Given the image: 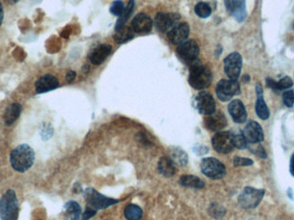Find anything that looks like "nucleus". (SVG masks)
I'll return each instance as SVG.
<instances>
[{"instance_id": "nucleus-1", "label": "nucleus", "mask_w": 294, "mask_h": 220, "mask_svg": "<svg viewBox=\"0 0 294 220\" xmlns=\"http://www.w3.org/2000/svg\"><path fill=\"white\" fill-rule=\"evenodd\" d=\"M212 76L211 71L200 61H194L190 63L188 83L192 87L201 91L208 87L212 83Z\"/></svg>"}, {"instance_id": "nucleus-2", "label": "nucleus", "mask_w": 294, "mask_h": 220, "mask_svg": "<svg viewBox=\"0 0 294 220\" xmlns=\"http://www.w3.org/2000/svg\"><path fill=\"white\" fill-rule=\"evenodd\" d=\"M35 161V151L30 145H20L16 147L11 154V163L16 171H27Z\"/></svg>"}, {"instance_id": "nucleus-3", "label": "nucleus", "mask_w": 294, "mask_h": 220, "mask_svg": "<svg viewBox=\"0 0 294 220\" xmlns=\"http://www.w3.org/2000/svg\"><path fill=\"white\" fill-rule=\"evenodd\" d=\"M19 201L15 191L8 190L0 199L1 220H19Z\"/></svg>"}, {"instance_id": "nucleus-4", "label": "nucleus", "mask_w": 294, "mask_h": 220, "mask_svg": "<svg viewBox=\"0 0 294 220\" xmlns=\"http://www.w3.org/2000/svg\"><path fill=\"white\" fill-rule=\"evenodd\" d=\"M85 198L87 202V206L96 211L109 207V205H114L118 202L116 199L101 194L93 188H87L85 190Z\"/></svg>"}, {"instance_id": "nucleus-5", "label": "nucleus", "mask_w": 294, "mask_h": 220, "mask_svg": "<svg viewBox=\"0 0 294 220\" xmlns=\"http://www.w3.org/2000/svg\"><path fill=\"white\" fill-rule=\"evenodd\" d=\"M200 169L204 175L212 179H221L226 174L224 164L214 157H206L201 161Z\"/></svg>"}, {"instance_id": "nucleus-6", "label": "nucleus", "mask_w": 294, "mask_h": 220, "mask_svg": "<svg viewBox=\"0 0 294 220\" xmlns=\"http://www.w3.org/2000/svg\"><path fill=\"white\" fill-rule=\"evenodd\" d=\"M265 190L256 189L254 187H247L243 189L238 197V202L242 207L245 209L255 208L263 199Z\"/></svg>"}, {"instance_id": "nucleus-7", "label": "nucleus", "mask_w": 294, "mask_h": 220, "mask_svg": "<svg viewBox=\"0 0 294 220\" xmlns=\"http://www.w3.org/2000/svg\"><path fill=\"white\" fill-rule=\"evenodd\" d=\"M216 94L218 99L222 102L230 101L234 96L239 95L240 85L237 80L222 79L218 82L216 87Z\"/></svg>"}, {"instance_id": "nucleus-8", "label": "nucleus", "mask_w": 294, "mask_h": 220, "mask_svg": "<svg viewBox=\"0 0 294 220\" xmlns=\"http://www.w3.org/2000/svg\"><path fill=\"white\" fill-rule=\"evenodd\" d=\"M243 66L242 56L238 53H232L224 59V73L230 80H237Z\"/></svg>"}, {"instance_id": "nucleus-9", "label": "nucleus", "mask_w": 294, "mask_h": 220, "mask_svg": "<svg viewBox=\"0 0 294 220\" xmlns=\"http://www.w3.org/2000/svg\"><path fill=\"white\" fill-rule=\"evenodd\" d=\"M212 146L218 153H230L233 150V133L230 132H219L213 136Z\"/></svg>"}, {"instance_id": "nucleus-10", "label": "nucleus", "mask_w": 294, "mask_h": 220, "mask_svg": "<svg viewBox=\"0 0 294 220\" xmlns=\"http://www.w3.org/2000/svg\"><path fill=\"white\" fill-rule=\"evenodd\" d=\"M181 17L177 13H158L155 18V26L160 32H169L178 25Z\"/></svg>"}, {"instance_id": "nucleus-11", "label": "nucleus", "mask_w": 294, "mask_h": 220, "mask_svg": "<svg viewBox=\"0 0 294 220\" xmlns=\"http://www.w3.org/2000/svg\"><path fill=\"white\" fill-rule=\"evenodd\" d=\"M177 54L183 61L190 64L197 60L198 55L200 54V48L195 41L188 40L178 46Z\"/></svg>"}, {"instance_id": "nucleus-12", "label": "nucleus", "mask_w": 294, "mask_h": 220, "mask_svg": "<svg viewBox=\"0 0 294 220\" xmlns=\"http://www.w3.org/2000/svg\"><path fill=\"white\" fill-rule=\"evenodd\" d=\"M195 105L198 111L200 112L201 115H211L213 112H215V101L212 95L206 91H202L198 94L197 97L195 98Z\"/></svg>"}, {"instance_id": "nucleus-13", "label": "nucleus", "mask_w": 294, "mask_h": 220, "mask_svg": "<svg viewBox=\"0 0 294 220\" xmlns=\"http://www.w3.org/2000/svg\"><path fill=\"white\" fill-rule=\"evenodd\" d=\"M190 33L189 25L187 23H181L176 25L167 33V37L170 40V43L174 45L182 44L187 41Z\"/></svg>"}, {"instance_id": "nucleus-14", "label": "nucleus", "mask_w": 294, "mask_h": 220, "mask_svg": "<svg viewBox=\"0 0 294 220\" xmlns=\"http://www.w3.org/2000/svg\"><path fill=\"white\" fill-rule=\"evenodd\" d=\"M228 12L238 23L244 21L247 17L245 0H224Z\"/></svg>"}, {"instance_id": "nucleus-15", "label": "nucleus", "mask_w": 294, "mask_h": 220, "mask_svg": "<svg viewBox=\"0 0 294 220\" xmlns=\"http://www.w3.org/2000/svg\"><path fill=\"white\" fill-rule=\"evenodd\" d=\"M243 134L245 137L246 140L251 143L256 144L262 141L264 139V133L260 124L254 121H250L247 123Z\"/></svg>"}, {"instance_id": "nucleus-16", "label": "nucleus", "mask_w": 294, "mask_h": 220, "mask_svg": "<svg viewBox=\"0 0 294 220\" xmlns=\"http://www.w3.org/2000/svg\"><path fill=\"white\" fill-rule=\"evenodd\" d=\"M153 27L152 19L145 13H140L135 16L134 20L132 22L131 29L135 33L147 34L152 31Z\"/></svg>"}, {"instance_id": "nucleus-17", "label": "nucleus", "mask_w": 294, "mask_h": 220, "mask_svg": "<svg viewBox=\"0 0 294 220\" xmlns=\"http://www.w3.org/2000/svg\"><path fill=\"white\" fill-rule=\"evenodd\" d=\"M204 123L207 129L212 132H219L226 127L227 121L221 112H213L211 115H206Z\"/></svg>"}, {"instance_id": "nucleus-18", "label": "nucleus", "mask_w": 294, "mask_h": 220, "mask_svg": "<svg viewBox=\"0 0 294 220\" xmlns=\"http://www.w3.org/2000/svg\"><path fill=\"white\" fill-rule=\"evenodd\" d=\"M228 110L235 122L239 124L244 123L247 120L245 107L240 100H233L232 102H230L228 106Z\"/></svg>"}, {"instance_id": "nucleus-19", "label": "nucleus", "mask_w": 294, "mask_h": 220, "mask_svg": "<svg viewBox=\"0 0 294 220\" xmlns=\"http://www.w3.org/2000/svg\"><path fill=\"white\" fill-rule=\"evenodd\" d=\"M59 80L55 76L46 74L37 80L36 83V91L37 93H46L49 91H54L56 88L59 87Z\"/></svg>"}, {"instance_id": "nucleus-20", "label": "nucleus", "mask_w": 294, "mask_h": 220, "mask_svg": "<svg viewBox=\"0 0 294 220\" xmlns=\"http://www.w3.org/2000/svg\"><path fill=\"white\" fill-rule=\"evenodd\" d=\"M112 51V47L109 44H102L92 51L90 55V61L92 65L98 66L104 62Z\"/></svg>"}, {"instance_id": "nucleus-21", "label": "nucleus", "mask_w": 294, "mask_h": 220, "mask_svg": "<svg viewBox=\"0 0 294 220\" xmlns=\"http://www.w3.org/2000/svg\"><path fill=\"white\" fill-rule=\"evenodd\" d=\"M256 93H257V101L255 104V112L258 117L261 120H267L269 117V109L263 99V91L261 85L258 84L256 85Z\"/></svg>"}, {"instance_id": "nucleus-22", "label": "nucleus", "mask_w": 294, "mask_h": 220, "mask_svg": "<svg viewBox=\"0 0 294 220\" xmlns=\"http://www.w3.org/2000/svg\"><path fill=\"white\" fill-rule=\"evenodd\" d=\"M22 113V105L19 103H12L7 108L4 115V121L7 126H11L15 122Z\"/></svg>"}, {"instance_id": "nucleus-23", "label": "nucleus", "mask_w": 294, "mask_h": 220, "mask_svg": "<svg viewBox=\"0 0 294 220\" xmlns=\"http://www.w3.org/2000/svg\"><path fill=\"white\" fill-rule=\"evenodd\" d=\"M134 32L131 28L127 27V26H122V27L119 28L117 30H115V41L116 43L118 44H124V43H128L129 41L133 39L134 37Z\"/></svg>"}, {"instance_id": "nucleus-24", "label": "nucleus", "mask_w": 294, "mask_h": 220, "mask_svg": "<svg viewBox=\"0 0 294 220\" xmlns=\"http://www.w3.org/2000/svg\"><path fill=\"white\" fill-rule=\"evenodd\" d=\"M158 170L162 175L167 177H170L176 174V168L175 163L171 158L168 157H162L158 162Z\"/></svg>"}, {"instance_id": "nucleus-25", "label": "nucleus", "mask_w": 294, "mask_h": 220, "mask_svg": "<svg viewBox=\"0 0 294 220\" xmlns=\"http://www.w3.org/2000/svg\"><path fill=\"white\" fill-rule=\"evenodd\" d=\"M65 220H79L81 213V208L79 203L75 201H69L65 205Z\"/></svg>"}, {"instance_id": "nucleus-26", "label": "nucleus", "mask_w": 294, "mask_h": 220, "mask_svg": "<svg viewBox=\"0 0 294 220\" xmlns=\"http://www.w3.org/2000/svg\"><path fill=\"white\" fill-rule=\"evenodd\" d=\"M180 183L183 187H192V188H202L205 186L204 181L194 175H182L180 178Z\"/></svg>"}, {"instance_id": "nucleus-27", "label": "nucleus", "mask_w": 294, "mask_h": 220, "mask_svg": "<svg viewBox=\"0 0 294 220\" xmlns=\"http://www.w3.org/2000/svg\"><path fill=\"white\" fill-rule=\"evenodd\" d=\"M134 0H130L129 3H128V7H125L124 12L122 13V15L119 17L118 21H117L116 25H115V30L124 26L126 22L128 21V19L130 18L132 13L134 12Z\"/></svg>"}, {"instance_id": "nucleus-28", "label": "nucleus", "mask_w": 294, "mask_h": 220, "mask_svg": "<svg viewBox=\"0 0 294 220\" xmlns=\"http://www.w3.org/2000/svg\"><path fill=\"white\" fill-rule=\"evenodd\" d=\"M124 213L128 220H140L142 217L143 211L138 205H128L125 208Z\"/></svg>"}, {"instance_id": "nucleus-29", "label": "nucleus", "mask_w": 294, "mask_h": 220, "mask_svg": "<svg viewBox=\"0 0 294 220\" xmlns=\"http://www.w3.org/2000/svg\"><path fill=\"white\" fill-rule=\"evenodd\" d=\"M171 160L178 165L185 166L188 163V156L179 148H174L171 151Z\"/></svg>"}, {"instance_id": "nucleus-30", "label": "nucleus", "mask_w": 294, "mask_h": 220, "mask_svg": "<svg viewBox=\"0 0 294 220\" xmlns=\"http://www.w3.org/2000/svg\"><path fill=\"white\" fill-rule=\"evenodd\" d=\"M194 13L200 19H206L212 14V9L208 4L200 2L194 7Z\"/></svg>"}, {"instance_id": "nucleus-31", "label": "nucleus", "mask_w": 294, "mask_h": 220, "mask_svg": "<svg viewBox=\"0 0 294 220\" xmlns=\"http://www.w3.org/2000/svg\"><path fill=\"white\" fill-rule=\"evenodd\" d=\"M248 141L246 140L245 137L243 136V133H238V134H233V145L234 147H237V149H245L248 146Z\"/></svg>"}, {"instance_id": "nucleus-32", "label": "nucleus", "mask_w": 294, "mask_h": 220, "mask_svg": "<svg viewBox=\"0 0 294 220\" xmlns=\"http://www.w3.org/2000/svg\"><path fill=\"white\" fill-rule=\"evenodd\" d=\"M124 4L122 0H115V2L111 5L110 7V13L116 17H121L124 12Z\"/></svg>"}, {"instance_id": "nucleus-33", "label": "nucleus", "mask_w": 294, "mask_h": 220, "mask_svg": "<svg viewBox=\"0 0 294 220\" xmlns=\"http://www.w3.org/2000/svg\"><path fill=\"white\" fill-rule=\"evenodd\" d=\"M293 85V82L291 80V78L285 77L280 79L279 82H277V91H283V90H287Z\"/></svg>"}, {"instance_id": "nucleus-34", "label": "nucleus", "mask_w": 294, "mask_h": 220, "mask_svg": "<svg viewBox=\"0 0 294 220\" xmlns=\"http://www.w3.org/2000/svg\"><path fill=\"white\" fill-rule=\"evenodd\" d=\"M209 212L210 214L212 215V217H216V218H219V217L224 216L225 210H224V208L223 207V206H221V205L214 204V205H211Z\"/></svg>"}, {"instance_id": "nucleus-35", "label": "nucleus", "mask_w": 294, "mask_h": 220, "mask_svg": "<svg viewBox=\"0 0 294 220\" xmlns=\"http://www.w3.org/2000/svg\"><path fill=\"white\" fill-rule=\"evenodd\" d=\"M283 103L288 108H291L294 104V91H287L284 92L282 96Z\"/></svg>"}, {"instance_id": "nucleus-36", "label": "nucleus", "mask_w": 294, "mask_h": 220, "mask_svg": "<svg viewBox=\"0 0 294 220\" xmlns=\"http://www.w3.org/2000/svg\"><path fill=\"white\" fill-rule=\"evenodd\" d=\"M254 163L253 160L246 157H236L234 158L233 164L235 167H243V166H250Z\"/></svg>"}, {"instance_id": "nucleus-37", "label": "nucleus", "mask_w": 294, "mask_h": 220, "mask_svg": "<svg viewBox=\"0 0 294 220\" xmlns=\"http://www.w3.org/2000/svg\"><path fill=\"white\" fill-rule=\"evenodd\" d=\"M97 211L92 209V208L89 207L87 206L86 210H85V213L83 214L82 219L83 220H89L91 217H93L95 214H96Z\"/></svg>"}, {"instance_id": "nucleus-38", "label": "nucleus", "mask_w": 294, "mask_h": 220, "mask_svg": "<svg viewBox=\"0 0 294 220\" xmlns=\"http://www.w3.org/2000/svg\"><path fill=\"white\" fill-rule=\"evenodd\" d=\"M252 152H253V153L256 154L257 156L261 157V158H266V157H267V154H266V151H265L264 148L262 147L261 145H258L257 147L255 148V150H253Z\"/></svg>"}, {"instance_id": "nucleus-39", "label": "nucleus", "mask_w": 294, "mask_h": 220, "mask_svg": "<svg viewBox=\"0 0 294 220\" xmlns=\"http://www.w3.org/2000/svg\"><path fill=\"white\" fill-rule=\"evenodd\" d=\"M76 79V73L75 72H73V71H69L68 73H67V76H66V79H67V81L68 83H73L74 80Z\"/></svg>"}, {"instance_id": "nucleus-40", "label": "nucleus", "mask_w": 294, "mask_h": 220, "mask_svg": "<svg viewBox=\"0 0 294 220\" xmlns=\"http://www.w3.org/2000/svg\"><path fill=\"white\" fill-rule=\"evenodd\" d=\"M290 172L291 175L294 176V153L291 157V162H290Z\"/></svg>"}, {"instance_id": "nucleus-41", "label": "nucleus", "mask_w": 294, "mask_h": 220, "mask_svg": "<svg viewBox=\"0 0 294 220\" xmlns=\"http://www.w3.org/2000/svg\"><path fill=\"white\" fill-rule=\"evenodd\" d=\"M4 20V7L2 6V3L0 2V26L2 25Z\"/></svg>"}, {"instance_id": "nucleus-42", "label": "nucleus", "mask_w": 294, "mask_h": 220, "mask_svg": "<svg viewBox=\"0 0 294 220\" xmlns=\"http://www.w3.org/2000/svg\"><path fill=\"white\" fill-rule=\"evenodd\" d=\"M6 1L10 5H15L19 2V0H6Z\"/></svg>"}, {"instance_id": "nucleus-43", "label": "nucleus", "mask_w": 294, "mask_h": 220, "mask_svg": "<svg viewBox=\"0 0 294 220\" xmlns=\"http://www.w3.org/2000/svg\"><path fill=\"white\" fill-rule=\"evenodd\" d=\"M243 80L247 83V82H249V77L248 75L244 76V78H243Z\"/></svg>"}, {"instance_id": "nucleus-44", "label": "nucleus", "mask_w": 294, "mask_h": 220, "mask_svg": "<svg viewBox=\"0 0 294 220\" xmlns=\"http://www.w3.org/2000/svg\"><path fill=\"white\" fill-rule=\"evenodd\" d=\"M293 29H294V25H293Z\"/></svg>"}]
</instances>
